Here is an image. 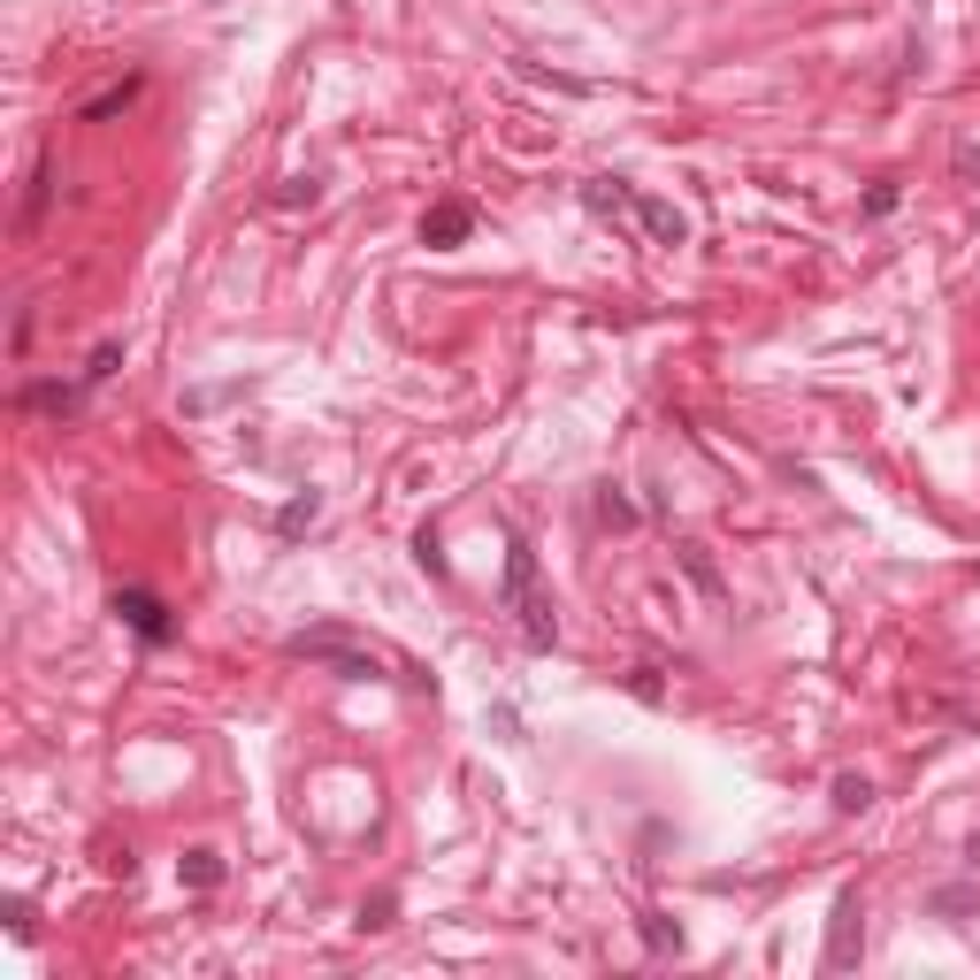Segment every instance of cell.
<instances>
[{
    "mask_svg": "<svg viewBox=\"0 0 980 980\" xmlns=\"http://www.w3.org/2000/svg\"><path fill=\"white\" fill-rule=\"evenodd\" d=\"M505 606H513V621H521V636L536 644V652H552V606L536 598V552L521 544V536H505Z\"/></svg>",
    "mask_w": 980,
    "mask_h": 980,
    "instance_id": "obj_1",
    "label": "cell"
},
{
    "mask_svg": "<svg viewBox=\"0 0 980 980\" xmlns=\"http://www.w3.org/2000/svg\"><path fill=\"white\" fill-rule=\"evenodd\" d=\"M284 652L307 658V666H329V674H345V682H375V674H383V658H375V652H360V644H345V636H329V629H315V636H292Z\"/></svg>",
    "mask_w": 980,
    "mask_h": 980,
    "instance_id": "obj_2",
    "label": "cell"
},
{
    "mask_svg": "<svg viewBox=\"0 0 980 980\" xmlns=\"http://www.w3.org/2000/svg\"><path fill=\"white\" fill-rule=\"evenodd\" d=\"M116 613L131 621L139 644H168V606L154 598V590H116Z\"/></svg>",
    "mask_w": 980,
    "mask_h": 980,
    "instance_id": "obj_3",
    "label": "cell"
},
{
    "mask_svg": "<svg viewBox=\"0 0 980 980\" xmlns=\"http://www.w3.org/2000/svg\"><path fill=\"white\" fill-rule=\"evenodd\" d=\"M468 230H476V215H468L460 199H437V207L422 215V246H460Z\"/></svg>",
    "mask_w": 980,
    "mask_h": 980,
    "instance_id": "obj_4",
    "label": "cell"
},
{
    "mask_svg": "<svg viewBox=\"0 0 980 980\" xmlns=\"http://www.w3.org/2000/svg\"><path fill=\"white\" fill-rule=\"evenodd\" d=\"M636 222H644L652 246H682V238H689V222H682L666 199H652V192H636Z\"/></svg>",
    "mask_w": 980,
    "mask_h": 980,
    "instance_id": "obj_5",
    "label": "cell"
},
{
    "mask_svg": "<svg viewBox=\"0 0 980 980\" xmlns=\"http://www.w3.org/2000/svg\"><path fill=\"white\" fill-rule=\"evenodd\" d=\"M858 958V896L842 889L835 896V927H827V966H850Z\"/></svg>",
    "mask_w": 980,
    "mask_h": 980,
    "instance_id": "obj_6",
    "label": "cell"
},
{
    "mask_svg": "<svg viewBox=\"0 0 980 980\" xmlns=\"http://www.w3.org/2000/svg\"><path fill=\"white\" fill-rule=\"evenodd\" d=\"M582 207H590V215H636V192H629L621 176H590V184H582Z\"/></svg>",
    "mask_w": 980,
    "mask_h": 980,
    "instance_id": "obj_7",
    "label": "cell"
},
{
    "mask_svg": "<svg viewBox=\"0 0 980 980\" xmlns=\"http://www.w3.org/2000/svg\"><path fill=\"white\" fill-rule=\"evenodd\" d=\"M139 100V77H123V85H108V92H92L85 108H77V123H108V116H123Z\"/></svg>",
    "mask_w": 980,
    "mask_h": 980,
    "instance_id": "obj_8",
    "label": "cell"
},
{
    "mask_svg": "<svg viewBox=\"0 0 980 980\" xmlns=\"http://www.w3.org/2000/svg\"><path fill=\"white\" fill-rule=\"evenodd\" d=\"M315 521H323V490H300V498L276 513V529H284V536H307Z\"/></svg>",
    "mask_w": 980,
    "mask_h": 980,
    "instance_id": "obj_9",
    "label": "cell"
},
{
    "mask_svg": "<svg viewBox=\"0 0 980 980\" xmlns=\"http://www.w3.org/2000/svg\"><path fill=\"white\" fill-rule=\"evenodd\" d=\"M873 805V782L865 774H835V813H865Z\"/></svg>",
    "mask_w": 980,
    "mask_h": 980,
    "instance_id": "obj_10",
    "label": "cell"
},
{
    "mask_svg": "<svg viewBox=\"0 0 980 980\" xmlns=\"http://www.w3.org/2000/svg\"><path fill=\"white\" fill-rule=\"evenodd\" d=\"M184 881H192V889H215V881H222V858H215V850H192V858H184Z\"/></svg>",
    "mask_w": 980,
    "mask_h": 980,
    "instance_id": "obj_11",
    "label": "cell"
},
{
    "mask_svg": "<svg viewBox=\"0 0 980 980\" xmlns=\"http://www.w3.org/2000/svg\"><path fill=\"white\" fill-rule=\"evenodd\" d=\"M935 912H943V919H966V912H973V889H935Z\"/></svg>",
    "mask_w": 980,
    "mask_h": 980,
    "instance_id": "obj_12",
    "label": "cell"
},
{
    "mask_svg": "<svg viewBox=\"0 0 980 980\" xmlns=\"http://www.w3.org/2000/svg\"><path fill=\"white\" fill-rule=\"evenodd\" d=\"M116 360H123V345H100V352H92V368H85V383H108V375H116Z\"/></svg>",
    "mask_w": 980,
    "mask_h": 980,
    "instance_id": "obj_13",
    "label": "cell"
},
{
    "mask_svg": "<svg viewBox=\"0 0 980 980\" xmlns=\"http://www.w3.org/2000/svg\"><path fill=\"white\" fill-rule=\"evenodd\" d=\"M315 192H323L315 176H292V184H284V207H315Z\"/></svg>",
    "mask_w": 980,
    "mask_h": 980,
    "instance_id": "obj_14",
    "label": "cell"
},
{
    "mask_svg": "<svg viewBox=\"0 0 980 980\" xmlns=\"http://www.w3.org/2000/svg\"><path fill=\"white\" fill-rule=\"evenodd\" d=\"M644 943H652V950H682V935H674L666 919H644Z\"/></svg>",
    "mask_w": 980,
    "mask_h": 980,
    "instance_id": "obj_15",
    "label": "cell"
},
{
    "mask_svg": "<svg viewBox=\"0 0 980 980\" xmlns=\"http://www.w3.org/2000/svg\"><path fill=\"white\" fill-rule=\"evenodd\" d=\"M958 168H966V176L980 184V146H958Z\"/></svg>",
    "mask_w": 980,
    "mask_h": 980,
    "instance_id": "obj_16",
    "label": "cell"
},
{
    "mask_svg": "<svg viewBox=\"0 0 980 980\" xmlns=\"http://www.w3.org/2000/svg\"><path fill=\"white\" fill-rule=\"evenodd\" d=\"M966 858H973V873H980V835H973V842H966Z\"/></svg>",
    "mask_w": 980,
    "mask_h": 980,
    "instance_id": "obj_17",
    "label": "cell"
}]
</instances>
